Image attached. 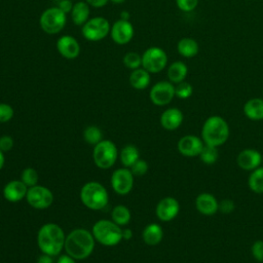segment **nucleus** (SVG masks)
<instances>
[{
	"instance_id": "f257e3e1",
	"label": "nucleus",
	"mask_w": 263,
	"mask_h": 263,
	"mask_svg": "<svg viewBox=\"0 0 263 263\" xmlns=\"http://www.w3.org/2000/svg\"><path fill=\"white\" fill-rule=\"evenodd\" d=\"M66 236L64 230L54 223H46L41 226L37 235L38 247L43 254L57 256L65 246Z\"/></svg>"
},
{
	"instance_id": "f03ea898",
	"label": "nucleus",
	"mask_w": 263,
	"mask_h": 263,
	"mask_svg": "<svg viewBox=\"0 0 263 263\" xmlns=\"http://www.w3.org/2000/svg\"><path fill=\"white\" fill-rule=\"evenodd\" d=\"M64 248L67 254L75 260H83L92 253L95 237L85 229H75L66 236Z\"/></svg>"
},
{
	"instance_id": "7ed1b4c3",
	"label": "nucleus",
	"mask_w": 263,
	"mask_h": 263,
	"mask_svg": "<svg viewBox=\"0 0 263 263\" xmlns=\"http://www.w3.org/2000/svg\"><path fill=\"white\" fill-rule=\"evenodd\" d=\"M229 137V126L226 120L219 116H210L202 125L201 139L204 144L219 147L223 145Z\"/></svg>"
},
{
	"instance_id": "20e7f679",
	"label": "nucleus",
	"mask_w": 263,
	"mask_h": 263,
	"mask_svg": "<svg viewBox=\"0 0 263 263\" xmlns=\"http://www.w3.org/2000/svg\"><path fill=\"white\" fill-rule=\"evenodd\" d=\"M82 203L90 210H102L108 203V192L99 182H88L83 185L80 191Z\"/></svg>"
},
{
	"instance_id": "39448f33",
	"label": "nucleus",
	"mask_w": 263,
	"mask_h": 263,
	"mask_svg": "<svg viewBox=\"0 0 263 263\" xmlns=\"http://www.w3.org/2000/svg\"><path fill=\"white\" fill-rule=\"evenodd\" d=\"M92 235L100 243L112 247L118 245L122 239V229L119 225L109 220H100L92 227Z\"/></svg>"
},
{
	"instance_id": "423d86ee",
	"label": "nucleus",
	"mask_w": 263,
	"mask_h": 263,
	"mask_svg": "<svg viewBox=\"0 0 263 263\" xmlns=\"http://www.w3.org/2000/svg\"><path fill=\"white\" fill-rule=\"evenodd\" d=\"M67 23V13L61 10L58 6L45 9L39 20L41 29L49 35L61 32Z\"/></svg>"
},
{
	"instance_id": "0eeeda50",
	"label": "nucleus",
	"mask_w": 263,
	"mask_h": 263,
	"mask_svg": "<svg viewBox=\"0 0 263 263\" xmlns=\"http://www.w3.org/2000/svg\"><path fill=\"white\" fill-rule=\"evenodd\" d=\"M118 157V151L115 144L109 140H102L95 145L92 158L96 165L100 168L107 170L111 167Z\"/></svg>"
},
{
	"instance_id": "6e6552de",
	"label": "nucleus",
	"mask_w": 263,
	"mask_h": 263,
	"mask_svg": "<svg viewBox=\"0 0 263 263\" xmlns=\"http://www.w3.org/2000/svg\"><path fill=\"white\" fill-rule=\"evenodd\" d=\"M111 30V26L107 18L103 16H96L89 18L81 29L82 35L89 41H100L104 39Z\"/></svg>"
},
{
	"instance_id": "1a4fd4ad",
	"label": "nucleus",
	"mask_w": 263,
	"mask_h": 263,
	"mask_svg": "<svg viewBox=\"0 0 263 263\" xmlns=\"http://www.w3.org/2000/svg\"><path fill=\"white\" fill-rule=\"evenodd\" d=\"M167 64L165 51L157 46L147 48L142 54V68L149 73H158L162 71Z\"/></svg>"
},
{
	"instance_id": "9d476101",
	"label": "nucleus",
	"mask_w": 263,
	"mask_h": 263,
	"mask_svg": "<svg viewBox=\"0 0 263 263\" xmlns=\"http://www.w3.org/2000/svg\"><path fill=\"white\" fill-rule=\"evenodd\" d=\"M28 203L38 210H43L49 208L53 202V194L52 192L43 186L35 185L28 188L26 195Z\"/></svg>"
},
{
	"instance_id": "9b49d317",
	"label": "nucleus",
	"mask_w": 263,
	"mask_h": 263,
	"mask_svg": "<svg viewBox=\"0 0 263 263\" xmlns=\"http://www.w3.org/2000/svg\"><path fill=\"white\" fill-rule=\"evenodd\" d=\"M149 97L154 105L165 106L175 97V86L171 81H159L152 86Z\"/></svg>"
},
{
	"instance_id": "f8f14e48",
	"label": "nucleus",
	"mask_w": 263,
	"mask_h": 263,
	"mask_svg": "<svg viewBox=\"0 0 263 263\" xmlns=\"http://www.w3.org/2000/svg\"><path fill=\"white\" fill-rule=\"evenodd\" d=\"M111 185L113 190L120 195L129 193L134 185L133 173L127 168H118L114 171L111 177Z\"/></svg>"
},
{
	"instance_id": "ddd939ff",
	"label": "nucleus",
	"mask_w": 263,
	"mask_h": 263,
	"mask_svg": "<svg viewBox=\"0 0 263 263\" xmlns=\"http://www.w3.org/2000/svg\"><path fill=\"white\" fill-rule=\"evenodd\" d=\"M112 40L119 45L127 44L134 37V27L129 21L118 20L116 21L110 30Z\"/></svg>"
},
{
	"instance_id": "4468645a",
	"label": "nucleus",
	"mask_w": 263,
	"mask_h": 263,
	"mask_svg": "<svg viewBox=\"0 0 263 263\" xmlns=\"http://www.w3.org/2000/svg\"><path fill=\"white\" fill-rule=\"evenodd\" d=\"M204 146L202 139L194 135H186L178 142V151L186 157L198 156Z\"/></svg>"
},
{
	"instance_id": "2eb2a0df",
	"label": "nucleus",
	"mask_w": 263,
	"mask_h": 263,
	"mask_svg": "<svg viewBox=\"0 0 263 263\" xmlns=\"http://www.w3.org/2000/svg\"><path fill=\"white\" fill-rule=\"evenodd\" d=\"M180 212L179 201L171 196L164 197L156 205V216L159 220L163 222H168L174 220Z\"/></svg>"
},
{
	"instance_id": "dca6fc26",
	"label": "nucleus",
	"mask_w": 263,
	"mask_h": 263,
	"mask_svg": "<svg viewBox=\"0 0 263 263\" xmlns=\"http://www.w3.org/2000/svg\"><path fill=\"white\" fill-rule=\"evenodd\" d=\"M236 162L243 171H254L262 164V154L255 149H243L237 155Z\"/></svg>"
},
{
	"instance_id": "f3484780",
	"label": "nucleus",
	"mask_w": 263,
	"mask_h": 263,
	"mask_svg": "<svg viewBox=\"0 0 263 263\" xmlns=\"http://www.w3.org/2000/svg\"><path fill=\"white\" fill-rule=\"evenodd\" d=\"M57 49L59 53L67 60H74L80 53V45L78 41L70 35H64L58 39Z\"/></svg>"
},
{
	"instance_id": "a211bd4d",
	"label": "nucleus",
	"mask_w": 263,
	"mask_h": 263,
	"mask_svg": "<svg viewBox=\"0 0 263 263\" xmlns=\"http://www.w3.org/2000/svg\"><path fill=\"white\" fill-rule=\"evenodd\" d=\"M195 208L200 214L212 216L218 212L219 201L213 194L202 192L195 198Z\"/></svg>"
},
{
	"instance_id": "6ab92c4d",
	"label": "nucleus",
	"mask_w": 263,
	"mask_h": 263,
	"mask_svg": "<svg viewBox=\"0 0 263 263\" xmlns=\"http://www.w3.org/2000/svg\"><path fill=\"white\" fill-rule=\"evenodd\" d=\"M28 186L22 180H13L8 182L3 188L4 198L10 202H17L27 195Z\"/></svg>"
},
{
	"instance_id": "aec40b11",
	"label": "nucleus",
	"mask_w": 263,
	"mask_h": 263,
	"mask_svg": "<svg viewBox=\"0 0 263 263\" xmlns=\"http://www.w3.org/2000/svg\"><path fill=\"white\" fill-rule=\"evenodd\" d=\"M183 113L178 108H168L160 116V124L164 129L175 130L183 122Z\"/></svg>"
},
{
	"instance_id": "412c9836",
	"label": "nucleus",
	"mask_w": 263,
	"mask_h": 263,
	"mask_svg": "<svg viewBox=\"0 0 263 263\" xmlns=\"http://www.w3.org/2000/svg\"><path fill=\"white\" fill-rule=\"evenodd\" d=\"M243 113L251 120H263V99L254 98L247 101L243 105Z\"/></svg>"
},
{
	"instance_id": "4be33fe9",
	"label": "nucleus",
	"mask_w": 263,
	"mask_h": 263,
	"mask_svg": "<svg viewBox=\"0 0 263 263\" xmlns=\"http://www.w3.org/2000/svg\"><path fill=\"white\" fill-rule=\"evenodd\" d=\"M142 236L147 245L156 246L162 240L163 230L159 224L151 223L144 228Z\"/></svg>"
},
{
	"instance_id": "5701e85b",
	"label": "nucleus",
	"mask_w": 263,
	"mask_h": 263,
	"mask_svg": "<svg viewBox=\"0 0 263 263\" xmlns=\"http://www.w3.org/2000/svg\"><path fill=\"white\" fill-rule=\"evenodd\" d=\"M89 6L84 1H78L73 4L71 10V18L72 22L76 26H83L89 18Z\"/></svg>"
},
{
	"instance_id": "b1692460",
	"label": "nucleus",
	"mask_w": 263,
	"mask_h": 263,
	"mask_svg": "<svg viewBox=\"0 0 263 263\" xmlns=\"http://www.w3.org/2000/svg\"><path fill=\"white\" fill-rule=\"evenodd\" d=\"M129 83L136 89H145L150 83V73L144 68L135 69L129 75Z\"/></svg>"
},
{
	"instance_id": "393cba45",
	"label": "nucleus",
	"mask_w": 263,
	"mask_h": 263,
	"mask_svg": "<svg viewBox=\"0 0 263 263\" xmlns=\"http://www.w3.org/2000/svg\"><path fill=\"white\" fill-rule=\"evenodd\" d=\"M188 73V68L185 63L181 61L174 62L167 69V77L172 83H179L184 81Z\"/></svg>"
},
{
	"instance_id": "a878e982",
	"label": "nucleus",
	"mask_w": 263,
	"mask_h": 263,
	"mask_svg": "<svg viewBox=\"0 0 263 263\" xmlns=\"http://www.w3.org/2000/svg\"><path fill=\"white\" fill-rule=\"evenodd\" d=\"M178 52L185 58H193L197 54L199 46L193 38H182L177 44Z\"/></svg>"
},
{
	"instance_id": "bb28decb",
	"label": "nucleus",
	"mask_w": 263,
	"mask_h": 263,
	"mask_svg": "<svg viewBox=\"0 0 263 263\" xmlns=\"http://www.w3.org/2000/svg\"><path fill=\"white\" fill-rule=\"evenodd\" d=\"M139 158V150L134 145H126L120 152V160L125 167H130Z\"/></svg>"
},
{
	"instance_id": "cd10ccee",
	"label": "nucleus",
	"mask_w": 263,
	"mask_h": 263,
	"mask_svg": "<svg viewBox=\"0 0 263 263\" xmlns=\"http://www.w3.org/2000/svg\"><path fill=\"white\" fill-rule=\"evenodd\" d=\"M248 184L253 192L258 194L263 193V166H259L252 171Z\"/></svg>"
},
{
	"instance_id": "c85d7f7f",
	"label": "nucleus",
	"mask_w": 263,
	"mask_h": 263,
	"mask_svg": "<svg viewBox=\"0 0 263 263\" xmlns=\"http://www.w3.org/2000/svg\"><path fill=\"white\" fill-rule=\"evenodd\" d=\"M111 217H112V221L114 223H116L119 226H123V225H126L129 222L130 212L125 205L119 204V205H116L112 210Z\"/></svg>"
},
{
	"instance_id": "c756f323",
	"label": "nucleus",
	"mask_w": 263,
	"mask_h": 263,
	"mask_svg": "<svg viewBox=\"0 0 263 263\" xmlns=\"http://www.w3.org/2000/svg\"><path fill=\"white\" fill-rule=\"evenodd\" d=\"M200 160L205 163V164H214L219 157V152H218V147L211 146L204 144L200 154L198 155Z\"/></svg>"
},
{
	"instance_id": "7c9ffc66",
	"label": "nucleus",
	"mask_w": 263,
	"mask_h": 263,
	"mask_svg": "<svg viewBox=\"0 0 263 263\" xmlns=\"http://www.w3.org/2000/svg\"><path fill=\"white\" fill-rule=\"evenodd\" d=\"M83 139L90 145H97L102 141V130L95 125L87 126L83 132Z\"/></svg>"
},
{
	"instance_id": "2f4dec72",
	"label": "nucleus",
	"mask_w": 263,
	"mask_h": 263,
	"mask_svg": "<svg viewBox=\"0 0 263 263\" xmlns=\"http://www.w3.org/2000/svg\"><path fill=\"white\" fill-rule=\"evenodd\" d=\"M123 65L132 70L138 69L142 66V55L134 51L127 52L123 57Z\"/></svg>"
},
{
	"instance_id": "473e14b6",
	"label": "nucleus",
	"mask_w": 263,
	"mask_h": 263,
	"mask_svg": "<svg viewBox=\"0 0 263 263\" xmlns=\"http://www.w3.org/2000/svg\"><path fill=\"white\" fill-rule=\"evenodd\" d=\"M21 180L28 187L35 186L38 182V173L33 167H26L21 175Z\"/></svg>"
},
{
	"instance_id": "72a5a7b5",
	"label": "nucleus",
	"mask_w": 263,
	"mask_h": 263,
	"mask_svg": "<svg viewBox=\"0 0 263 263\" xmlns=\"http://www.w3.org/2000/svg\"><path fill=\"white\" fill-rule=\"evenodd\" d=\"M193 92V88L192 85L189 82L186 81H182L177 83V85L175 86V96L178 97L179 99H188L189 97H191Z\"/></svg>"
},
{
	"instance_id": "f704fd0d",
	"label": "nucleus",
	"mask_w": 263,
	"mask_h": 263,
	"mask_svg": "<svg viewBox=\"0 0 263 263\" xmlns=\"http://www.w3.org/2000/svg\"><path fill=\"white\" fill-rule=\"evenodd\" d=\"M13 108L6 103H0V122L4 123L13 117Z\"/></svg>"
},
{
	"instance_id": "c9c22d12",
	"label": "nucleus",
	"mask_w": 263,
	"mask_h": 263,
	"mask_svg": "<svg viewBox=\"0 0 263 263\" xmlns=\"http://www.w3.org/2000/svg\"><path fill=\"white\" fill-rule=\"evenodd\" d=\"M148 171V163L144 159H138L132 166H130V172L133 173L134 176H143L147 173Z\"/></svg>"
},
{
	"instance_id": "e433bc0d",
	"label": "nucleus",
	"mask_w": 263,
	"mask_h": 263,
	"mask_svg": "<svg viewBox=\"0 0 263 263\" xmlns=\"http://www.w3.org/2000/svg\"><path fill=\"white\" fill-rule=\"evenodd\" d=\"M253 258L258 262H263V240L258 239L253 242L251 248Z\"/></svg>"
},
{
	"instance_id": "4c0bfd02",
	"label": "nucleus",
	"mask_w": 263,
	"mask_h": 263,
	"mask_svg": "<svg viewBox=\"0 0 263 263\" xmlns=\"http://www.w3.org/2000/svg\"><path fill=\"white\" fill-rule=\"evenodd\" d=\"M176 3L179 9H181L182 11L189 12L196 8L198 0H176Z\"/></svg>"
},
{
	"instance_id": "58836bf2",
	"label": "nucleus",
	"mask_w": 263,
	"mask_h": 263,
	"mask_svg": "<svg viewBox=\"0 0 263 263\" xmlns=\"http://www.w3.org/2000/svg\"><path fill=\"white\" fill-rule=\"evenodd\" d=\"M234 209H235V204H234V201L232 199L225 198V199L219 201L218 211L223 213V214H230L234 211Z\"/></svg>"
},
{
	"instance_id": "ea45409f",
	"label": "nucleus",
	"mask_w": 263,
	"mask_h": 263,
	"mask_svg": "<svg viewBox=\"0 0 263 263\" xmlns=\"http://www.w3.org/2000/svg\"><path fill=\"white\" fill-rule=\"evenodd\" d=\"M13 147V139L9 136H2L0 138V150L2 152H7Z\"/></svg>"
},
{
	"instance_id": "a19ab883",
	"label": "nucleus",
	"mask_w": 263,
	"mask_h": 263,
	"mask_svg": "<svg viewBox=\"0 0 263 263\" xmlns=\"http://www.w3.org/2000/svg\"><path fill=\"white\" fill-rule=\"evenodd\" d=\"M58 7L61 10H63L65 13H68V12H71L73 4H72L71 0H61L58 4Z\"/></svg>"
},
{
	"instance_id": "79ce46f5",
	"label": "nucleus",
	"mask_w": 263,
	"mask_h": 263,
	"mask_svg": "<svg viewBox=\"0 0 263 263\" xmlns=\"http://www.w3.org/2000/svg\"><path fill=\"white\" fill-rule=\"evenodd\" d=\"M108 1L109 0H86V3L92 7L100 8V7L105 6L108 3Z\"/></svg>"
},
{
	"instance_id": "37998d69",
	"label": "nucleus",
	"mask_w": 263,
	"mask_h": 263,
	"mask_svg": "<svg viewBox=\"0 0 263 263\" xmlns=\"http://www.w3.org/2000/svg\"><path fill=\"white\" fill-rule=\"evenodd\" d=\"M57 263H76L75 259L72 258L71 256L67 255H62L59 257V259L57 260Z\"/></svg>"
},
{
	"instance_id": "c03bdc74",
	"label": "nucleus",
	"mask_w": 263,
	"mask_h": 263,
	"mask_svg": "<svg viewBox=\"0 0 263 263\" xmlns=\"http://www.w3.org/2000/svg\"><path fill=\"white\" fill-rule=\"evenodd\" d=\"M53 256H50V255H47V254H43L39 257L37 263H53V259H52Z\"/></svg>"
},
{
	"instance_id": "a18cd8bd",
	"label": "nucleus",
	"mask_w": 263,
	"mask_h": 263,
	"mask_svg": "<svg viewBox=\"0 0 263 263\" xmlns=\"http://www.w3.org/2000/svg\"><path fill=\"white\" fill-rule=\"evenodd\" d=\"M133 237V231L129 228L122 229V239H130Z\"/></svg>"
},
{
	"instance_id": "49530a36",
	"label": "nucleus",
	"mask_w": 263,
	"mask_h": 263,
	"mask_svg": "<svg viewBox=\"0 0 263 263\" xmlns=\"http://www.w3.org/2000/svg\"><path fill=\"white\" fill-rule=\"evenodd\" d=\"M120 16H121V20H125V21H128L129 18V13L127 11H122L120 13Z\"/></svg>"
},
{
	"instance_id": "de8ad7c7",
	"label": "nucleus",
	"mask_w": 263,
	"mask_h": 263,
	"mask_svg": "<svg viewBox=\"0 0 263 263\" xmlns=\"http://www.w3.org/2000/svg\"><path fill=\"white\" fill-rule=\"evenodd\" d=\"M4 152H2L1 150H0V170L3 167V165H4V154H3Z\"/></svg>"
},
{
	"instance_id": "09e8293b",
	"label": "nucleus",
	"mask_w": 263,
	"mask_h": 263,
	"mask_svg": "<svg viewBox=\"0 0 263 263\" xmlns=\"http://www.w3.org/2000/svg\"><path fill=\"white\" fill-rule=\"evenodd\" d=\"M109 1H111L112 3H115V4H121V3L125 2V0H109Z\"/></svg>"
},
{
	"instance_id": "8fccbe9b",
	"label": "nucleus",
	"mask_w": 263,
	"mask_h": 263,
	"mask_svg": "<svg viewBox=\"0 0 263 263\" xmlns=\"http://www.w3.org/2000/svg\"><path fill=\"white\" fill-rule=\"evenodd\" d=\"M262 164H263V155H262Z\"/></svg>"
}]
</instances>
